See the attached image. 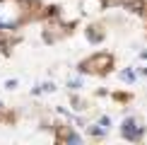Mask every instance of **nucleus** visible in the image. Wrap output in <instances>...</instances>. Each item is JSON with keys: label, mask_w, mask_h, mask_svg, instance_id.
I'll use <instances>...</instances> for the list:
<instances>
[{"label": "nucleus", "mask_w": 147, "mask_h": 145, "mask_svg": "<svg viewBox=\"0 0 147 145\" xmlns=\"http://www.w3.org/2000/svg\"><path fill=\"white\" fill-rule=\"evenodd\" d=\"M121 77H123V80H128V82H130V80H133V72H130V70H125V72H123V75H121Z\"/></svg>", "instance_id": "obj_2"}, {"label": "nucleus", "mask_w": 147, "mask_h": 145, "mask_svg": "<svg viewBox=\"0 0 147 145\" xmlns=\"http://www.w3.org/2000/svg\"><path fill=\"white\" fill-rule=\"evenodd\" d=\"M123 136L128 138V140H135V138H138V133H135V121H133V119L125 121V126H123Z\"/></svg>", "instance_id": "obj_1"}]
</instances>
